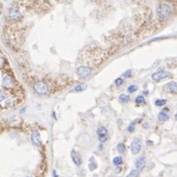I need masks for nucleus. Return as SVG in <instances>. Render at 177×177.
<instances>
[{"instance_id":"25","label":"nucleus","mask_w":177,"mask_h":177,"mask_svg":"<svg viewBox=\"0 0 177 177\" xmlns=\"http://www.w3.org/2000/svg\"><path fill=\"white\" fill-rule=\"evenodd\" d=\"M135 130V123L134 122H131L128 125V127H127V131L128 132H133Z\"/></svg>"},{"instance_id":"18","label":"nucleus","mask_w":177,"mask_h":177,"mask_svg":"<svg viewBox=\"0 0 177 177\" xmlns=\"http://www.w3.org/2000/svg\"><path fill=\"white\" fill-rule=\"evenodd\" d=\"M123 163V160L121 157H116L114 160H113V164L116 165V166H118V165H121Z\"/></svg>"},{"instance_id":"12","label":"nucleus","mask_w":177,"mask_h":177,"mask_svg":"<svg viewBox=\"0 0 177 177\" xmlns=\"http://www.w3.org/2000/svg\"><path fill=\"white\" fill-rule=\"evenodd\" d=\"M146 165V158L144 157V156H142V157H139L136 160H135V166H136V169L141 171L144 169Z\"/></svg>"},{"instance_id":"11","label":"nucleus","mask_w":177,"mask_h":177,"mask_svg":"<svg viewBox=\"0 0 177 177\" xmlns=\"http://www.w3.org/2000/svg\"><path fill=\"white\" fill-rule=\"evenodd\" d=\"M164 90L168 93H176L177 92V82H175V81L168 82L167 84H165L164 86Z\"/></svg>"},{"instance_id":"4","label":"nucleus","mask_w":177,"mask_h":177,"mask_svg":"<svg viewBox=\"0 0 177 177\" xmlns=\"http://www.w3.org/2000/svg\"><path fill=\"white\" fill-rule=\"evenodd\" d=\"M76 74L80 79H87L92 74V69L89 66H79L76 69Z\"/></svg>"},{"instance_id":"1","label":"nucleus","mask_w":177,"mask_h":177,"mask_svg":"<svg viewBox=\"0 0 177 177\" xmlns=\"http://www.w3.org/2000/svg\"><path fill=\"white\" fill-rule=\"evenodd\" d=\"M22 11L18 5L14 4L10 6L7 10V19L10 22H18L19 20L22 19Z\"/></svg>"},{"instance_id":"16","label":"nucleus","mask_w":177,"mask_h":177,"mask_svg":"<svg viewBox=\"0 0 177 177\" xmlns=\"http://www.w3.org/2000/svg\"><path fill=\"white\" fill-rule=\"evenodd\" d=\"M117 152L119 154H124V153H125V151H126V147L123 143H118L117 145Z\"/></svg>"},{"instance_id":"14","label":"nucleus","mask_w":177,"mask_h":177,"mask_svg":"<svg viewBox=\"0 0 177 177\" xmlns=\"http://www.w3.org/2000/svg\"><path fill=\"white\" fill-rule=\"evenodd\" d=\"M8 98H9V96H8V93L6 92V89L0 90V103L8 100Z\"/></svg>"},{"instance_id":"32","label":"nucleus","mask_w":177,"mask_h":177,"mask_svg":"<svg viewBox=\"0 0 177 177\" xmlns=\"http://www.w3.org/2000/svg\"><path fill=\"white\" fill-rule=\"evenodd\" d=\"M175 121H177V113L175 114Z\"/></svg>"},{"instance_id":"21","label":"nucleus","mask_w":177,"mask_h":177,"mask_svg":"<svg viewBox=\"0 0 177 177\" xmlns=\"http://www.w3.org/2000/svg\"><path fill=\"white\" fill-rule=\"evenodd\" d=\"M88 166H89V169H90V170H94V169L97 167V164L94 161V159H93V158L90 159L89 164H88Z\"/></svg>"},{"instance_id":"13","label":"nucleus","mask_w":177,"mask_h":177,"mask_svg":"<svg viewBox=\"0 0 177 177\" xmlns=\"http://www.w3.org/2000/svg\"><path fill=\"white\" fill-rule=\"evenodd\" d=\"M168 109H164V110H163L161 112H160L159 114V119L160 121H168V118H169V116H168Z\"/></svg>"},{"instance_id":"9","label":"nucleus","mask_w":177,"mask_h":177,"mask_svg":"<svg viewBox=\"0 0 177 177\" xmlns=\"http://www.w3.org/2000/svg\"><path fill=\"white\" fill-rule=\"evenodd\" d=\"M30 140H32V143L34 146H36V147H41V146H42V142H41V139H40V134L37 130H34L32 133Z\"/></svg>"},{"instance_id":"29","label":"nucleus","mask_w":177,"mask_h":177,"mask_svg":"<svg viewBox=\"0 0 177 177\" xmlns=\"http://www.w3.org/2000/svg\"><path fill=\"white\" fill-rule=\"evenodd\" d=\"M53 176H54V177H58V176H57V173H56L55 170H53Z\"/></svg>"},{"instance_id":"19","label":"nucleus","mask_w":177,"mask_h":177,"mask_svg":"<svg viewBox=\"0 0 177 177\" xmlns=\"http://www.w3.org/2000/svg\"><path fill=\"white\" fill-rule=\"evenodd\" d=\"M166 104V100L164 99H158V100L155 101V105L157 107H161V106H164Z\"/></svg>"},{"instance_id":"28","label":"nucleus","mask_w":177,"mask_h":177,"mask_svg":"<svg viewBox=\"0 0 177 177\" xmlns=\"http://www.w3.org/2000/svg\"><path fill=\"white\" fill-rule=\"evenodd\" d=\"M147 145L148 146H153V141H151V140H147Z\"/></svg>"},{"instance_id":"24","label":"nucleus","mask_w":177,"mask_h":177,"mask_svg":"<svg viewBox=\"0 0 177 177\" xmlns=\"http://www.w3.org/2000/svg\"><path fill=\"white\" fill-rule=\"evenodd\" d=\"M123 79H121V77H118V79H117L116 80H114V84H116V86L119 87V86H121L123 84Z\"/></svg>"},{"instance_id":"8","label":"nucleus","mask_w":177,"mask_h":177,"mask_svg":"<svg viewBox=\"0 0 177 177\" xmlns=\"http://www.w3.org/2000/svg\"><path fill=\"white\" fill-rule=\"evenodd\" d=\"M2 85H3V87H4L6 90L12 89V88H14V85H15V80H14V79H13L11 75H6L3 76Z\"/></svg>"},{"instance_id":"3","label":"nucleus","mask_w":177,"mask_h":177,"mask_svg":"<svg viewBox=\"0 0 177 177\" xmlns=\"http://www.w3.org/2000/svg\"><path fill=\"white\" fill-rule=\"evenodd\" d=\"M33 89H34V91L36 93H37V94L44 95L49 91V86L46 82H44L42 80H39V81L35 82V84L33 86Z\"/></svg>"},{"instance_id":"2","label":"nucleus","mask_w":177,"mask_h":177,"mask_svg":"<svg viewBox=\"0 0 177 177\" xmlns=\"http://www.w3.org/2000/svg\"><path fill=\"white\" fill-rule=\"evenodd\" d=\"M157 14H158V17L160 20L167 19L170 16V14H171V7L167 3H161L158 7Z\"/></svg>"},{"instance_id":"20","label":"nucleus","mask_w":177,"mask_h":177,"mask_svg":"<svg viewBox=\"0 0 177 177\" xmlns=\"http://www.w3.org/2000/svg\"><path fill=\"white\" fill-rule=\"evenodd\" d=\"M145 98H144V96H142V95H139V96H137L136 97V99H135V103L137 104V105H140V104H145Z\"/></svg>"},{"instance_id":"30","label":"nucleus","mask_w":177,"mask_h":177,"mask_svg":"<svg viewBox=\"0 0 177 177\" xmlns=\"http://www.w3.org/2000/svg\"><path fill=\"white\" fill-rule=\"evenodd\" d=\"M25 111V108H23L22 110H21V113H24Z\"/></svg>"},{"instance_id":"5","label":"nucleus","mask_w":177,"mask_h":177,"mask_svg":"<svg viewBox=\"0 0 177 177\" xmlns=\"http://www.w3.org/2000/svg\"><path fill=\"white\" fill-rule=\"evenodd\" d=\"M97 135H98L99 141L101 143L107 142L109 138H110V136H109V131L105 126H100L97 129Z\"/></svg>"},{"instance_id":"10","label":"nucleus","mask_w":177,"mask_h":177,"mask_svg":"<svg viewBox=\"0 0 177 177\" xmlns=\"http://www.w3.org/2000/svg\"><path fill=\"white\" fill-rule=\"evenodd\" d=\"M71 157L72 161H74V164H75L76 166L81 165V164H82V159H81V157H80V155L77 153L75 150H72V151H71Z\"/></svg>"},{"instance_id":"6","label":"nucleus","mask_w":177,"mask_h":177,"mask_svg":"<svg viewBox=\"0 0 177 177\" xmlns=\"http://www.w3.org/2000/svg\"><path fill=\"white\" fill-rule=\"evenodd\" d=\"M171 74L168 71H156L152 75V79L154 81H160L163 79H167V77H170Z\"/></svg>"},{"instance_id":"15","label":"nucleus","mask_w":177,"mask_h":177,"mask_svg":"<svg viewBox=\"0 0 177 177\" xmlns=\"http://www.w3.org/2000/svg\"><path fill=\"white\" fill-rule=\"evenodd\" d=\"M86 88H87V85L85 84V83H81V84L75 87L74 90H72L71 92H81V91H84Z\"/></svg>"},{"instance_id":"22","label":"nucleus","mask_w":177,"mask_h":177,"mask_svg":"<svg viewBox=\"0 0 177 177\" xmlns=\"http://www.w3.org/2000/svg\"><path fill=\"white\" fill-rule=\"evenodd\" d=\"M138 176H139V170L132 169L126 177H138Z\"/></svg>"},{"instance_id":"7","label":"nucleus","mask_w":177,"mask_h":177,"mask_svg":"<svg viewBox=\"0 0 177 177\" xmlns=\"http://www.w3.org/2000/svg\"><path fill=\"white\" fill-rule=\"evenodd\" d=\"M142 148V141L141 139L136 137L133 139V141L131 142V146H130V149H131V152L133 155H137L141 151Z\"/></svg>"},{"instance_id":"26","label":"nucleus","mask_w":177,"mask_h":177,"mask_svg":"<svg viewBox=\"0 0 177 177\" xmlns=\"http://www.w3.org/2000/svg\"><path fill=\"white\" fill-rule=\"evenodd\" d=\"M131 70H128V71H126L125 72H124V74H123V76L124 77H130V76H131Z\"/></svg>"},{"instance_id":"27","label":"nucleus","mask_w":177,"mask_h":177,"mask_svg":"<svg viewBox=\"0 0 177 177\" xmlns=\"http://www.w3.org/2000/svg\"><path fill=\"white\" fill-rule=\"evenodd\" d=\"M119 172H121V167H119V165H118L116 169V173H119Z\"/></svg>"},{"instance_id":"17","label":"nucleus","mask_w":177,"mask_h":177,"mask_svg":"<svg viewBox=\"0 0 177 177\" xmlns=\"http://www.w3.org/2000/svg\"><path fill=\"white\" fill-rule=\"evenodd\" d=\"M129 96L128 95H126V94H121V96H119V98H118V100H119V102L121 103H122V104H125V103H127L128 101H129Z\"/></svg>"},{"instance_id":"23","label":"nucleus","mask_w":177,"mask_h":177,"mask_svg":"<svg viewBox=\"0 0 177 177\" xmlns=\"http://www.w3.org/2000/svg\"><path fill=\"white\" fill-rule=\"evenodd\" d=\"M138 89V86L137 85H130L128 86L127 88V92L128 93H134V92H136Z\"/></svg>"},{"instance_id":"31","label":"nucleus","mask_w":177,"mask_h":177,"mask_svg":"<svg viewBox=\"0 0 177 177\" xmlns=\"http://www.w3.org/2000/svg\"><path fill=\"white\" fill-rule=\"evenodd\" d=\"M99 149H100V150H102V149H103V146H102V145H100V146H99Z\"/></svg>"}]
</instances>
